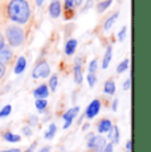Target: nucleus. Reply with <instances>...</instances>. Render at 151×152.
Segmentation results:
<instances>
[{"mask_svg":"<svg viewBox=\"0 0 151 152\" xmlns=\"http://www.w3.org/2000/svg\"><path fill=\"white\" fill-rule=\"evenodd\" d=\"M101 111V101L100 99H94L89 103V106L86 107L85 111V118L86 119H93L98 115V113Z\"/></svg>","mask_w":151,"mask_h":152,"instance_id":"nucleus-5","label":"nucleus"},{"mask_svg":"<svg viewBox=\"0 0 151 152\" xmlns=\"http://www.w3.org/2000/svg\"><path fill=\"white\" fill-rule=\"evenodd\" d=\"M103 93L109 95H113L115 93V83L113 80H109L105 82V85H103Z\"/></svg>","mask_w":151,"mask_h":152,"instance_id":"nucleus-17","label":"nucleus"},{"mask_svg":"<svg viewBox=\"0 0 151 152\" xmlns=\"http://www.w3.org/2000/svg\"><path fill=\"white\" fill-rule=\"evenodd\" d=\"M74 82L77 85H80L84 80L82 75V57H77L74 62Z\"/></svg>","mask_w":151,"mask_h":152,"instance_id":"nucleus-7","label":"nucleus"},{"mask_svg":"<svg viewBox=\"0 0 151 152\" xmlns=\"http://www.w3.org/2000/svg\"><path fill=\"white\" fill-rule=\"evenodd\" d=\"M126 32H127V27L125 25V27H122L121 31L118 32V40H119V41H123L125 40V37H126Z\"/></svg>","mask_w":151,"mask_h":152,"instance_id":"nucleus-27","label":"nucleus"},{"mask_svg":"<svg viewBox=\"0 0 151 152\" xmlns=\"http://www.w3.org/2000/svg\"><path fill=\"white\" fill-rule=\"evenodd\" d=\"M82 4V0H74V5H81Z\"/></svg>","mask_w":151,"mask_h":152,"instance_id":"nucleus-41","label":"nucleus"},{"mask_svg":"<svg viewBox=\"0 0 151 152\" xmlns=\"http://www.w3.org/2000/svg\"><path fill=\"white\" fill-rule=\"evenodd\" d=\"M107 134H109L107 138L111 140L110 143H113V144H118V143H119V128H118L117 126H113L111 130H110Z\"/></svg>","mask_w":151,"mask_h":152,"instance_id":"nucleus-13","label":"nucleus"},{"mask_svg":"<svg viewBox=\"0 0 151 152\" xmlns=\"http://www.w3.org/2000/svg\"><path fill=\"white\" fill-rule=\"evenodd\" d=\"M4 46H5V40H4V37H3V34L0 33V50H1Z\"/></svg>","mask_w":151,"mask_h":152,"instance_id":"nucleus-35","label":"nucleus"},{"mask_svg":"<svg viewBox=\"0 0 151 152\" xmlns=\"http://www.w3.org/2000/svg\"><path fill=\"white\" fill-rule=\"evenodd\" d=\"M113 127V123L110 119H101L100 123L97 124V130L100 134H107Z\"/></svg>","mask_w":151,"mask_h":152,"instance_id":"nucleus-12","label":"nucleus"},{"mask_svg":"<svg viewBox=\"0 0 151 152\" xmlns=\"http://www.w3.org/2000/svg\"><path fill=\"white\" fill-rule=\"evenodd\" d=\"M97 68H98L97 60H92L90 64H89V66H88V72L90 73V74H94V73L97 72Z\"/></svg>","mask_w":151,"mask_h":152,"instance_id":"nucleus-25","label":"nucleus"},{"mask_svg":"<svg viewBox=\"0 0 151 152\" xmlns=\"http://www.w3.org/2000/svg\"><path fill=\"white\" fill-rule=\"evenodd\" d=\"M86 80H88V83H89L90 87H93L95 85V82H97V77H95V74H90V73L86 75Z\"/></svg>","mask_w":151,"mask_h":152,"instance_id":"nucleus-26","label":"nucleus"},{"mask_svg":"<svg viewBox=\"0 0 151 152\" xmlns=\"http://www.w3.org/2000/svg\"><path fill=\"white\" fill-rule=\"evenodd\" d=\"M78 113H80V107L78 106H74V107H72V109L66 110V113L62 115L64 121H65V123H64V130L70 127L72 122H73V119L78 115Z\"/></svg>","mask_w":151,"mask_h":152,"instance_id":"nucleus-6","label":"nucleus"},{"mask_svg":"<svg viewBox=\"0 0 151 152\" xmlns=\"http://www.w3.org/2000/svg\"><path fill=\"white\" fill-rule=\"evenodd\" d=\"M106 139L101 135H93L88 140V147L93 152H103V148L106 147Z\"/></svg>","mask_w":151,"mask_h":152,"instance_id":"nucleus-3","label":"nucleus"},{"mask_svg":"<svg viewBox=\"0 0 151 152\" xmlns=\"http://www.w3.org/2000/svg\"><path fill=\"white\" fill-rule=\"evenodd\" d=\"M111 3H113V0H102L101 3H98V5H97V11H98L100 13L105 12L107 8H109L110 5H111Z\"/></svg>","mask_w":151,"mask_h":152,"instance_id":"nucleus-20","label":"nucleus"},{"mask_svg":"<svg viewBox=\"0 0 151 152\" xmlns=\"http://www.w3.org/2000/svg\"><path fill=\"white\" fill-rule=\"evenodd\" d=\"M92 4H93V0H88V1H86V8H90L92 7Z\"/></svg>","mask_w":151,"mask_h":152,"instance_id":"nucleus-40","label":"nucleus"},{"mask_svg":"<svg viewBox=\"0 0 151 152\" xmlns=\"http://www.w3.org/2000/svg\"><path fill=\"white\" fill-rule=\"evenodd\" d=\"M4 75H5V65L0 64V80H1Z\"/></svg>","mask_w":151,"mask_h":152,"instance_id":"nucleus-33","label":"nucleus"},{"mask_svg":"<svg viewBox=\"0 0 151 152\" xmlns=\"http://www.w3.org/2000/svg\"><path fill=\"white\" fill-rule=\"evenodd\" d=\"M39 152H51V147L49 145H46V147H44V148H41Z\"/></svg>","mask_w":151,"mask_h":152,"instance_id":"nucleus-39","label":"nucleus"},{"mask_svg":"<svg viewBox=\"0 0 151 152\" xmlns=\"http://www.w3.org/2000/svg\"><path fill=\"white\" fill-rule=\"evenodd\" d=\"M21 132L24 134L25 136H31L32 135V127H29V126H24V127L21 128Z\"/></svg>","mask_w":151,"mask_h":152,"instance_id":"nucleus-28","label":"nucleus"},{"mask_svg":"<svg viewBox=\"0 0 151 152\" xmlns=\"http://www.w3.org/2000/svg\"><path fill=\"white\" fill-rule=\"evenodd\" d=\"M43 3H44V0H36V4L39 5V7H40V5L43 4Z\"/></svg>","mask_w":151,"mask_h":152,"instance_id":"nucleus-42","label":"nucleus"},{"mask_svg":"<svg viewBox=\"0 0 151 152\" xmlns=\"http://www.w3.org/2000/svg\"><path fill=\"white\" fill-rule=\"evenodd\" d=\"M5 37H7L10 45L16 48V46H20L24 42L25 33L19 25H10L5 31Z\"/></svg>","mask_w":151,"mask_h":152,"instance_id":"nucleus-2","label":"nucleus"},{"mask_svg":"<svg viewBox=\"0 0 151 152\" xmlns=\"http://www.w3.org/2000/svg\"><path fill=\"white\" fill-rule=\"evenodd\" d=\"M77 45H78V42H77V40L76 39L68 40L66 44H65V54L66 56H72L76 52V49H77Z\"/></svg>","mask_w":151,"mask_h":152,"instance_id":"nucleus-14","label":"nucleus"},{"mask_svg":"<svg viewBox=\"0 0 151 152\" xmlns=\"http://www.w3.org/2000/svg\"><path fill=\"white\" fill-rule=\"evenodd\" d=\"M73 7H74V0H65L66 10H73Z\"/></svg>","mask_w":151,"mask_h":152,"instance_id":"nucleus-30","label":"nucleus"},{"mask_svg":"<svg viewBox=\"0 0 151 152\" xmlns=\"http://www.w3.org/2000/svg\"><path fill=\"white\" fill-rule=\"evenodd\" d=\"M130 86H131V77H129L123 83V90H129Z\"/></svg>","mask_w":151,"mask_h":152,"instance_id":"nucleus-31","label":"nucleus"},{"mask_svg":"<svg viewBox=\"0 0 151 152\" xmlns=\"http://www.w3.org/2000/svg\"><path fill=\"white\" fill-rule=\"evenodd\" d=\"M37 123H39V118L34 115H32L29 118V127H32V126H36Z\"/></svg>","mask_w":151,"mask_h":152,"instance_id":"nucleus-29","label":"nucleus"},{"mask_svg":"<svg viewBox=\"0 0 151 152\" xmlns=\"http://www.w3.org/2000/svg\"><path fill=\"white\" fill-rule=\"evenodd\" d=\"M56 131H57L56 124H54V123H51V124H49V127H48V130L45 131L44 138H45V139H52V138H54V135H56Z\"/></svg>","mask_w":151,"mask_h":152,"instance_id":"nucleus-19","label":"nucleus"},{"mask_svg":"<svg viewBox=\"0 0 151 152\" xmlns=\"http://www.w3.org/2000/svg\"><path fill=\"white\" fill-rule=\"evenodd\" d=\"M118 109V99H114V102H113V111H117Z\"/></svg>","mask_w":151,"mask_h":152,"instance_id":"nucleus-37","label":"nucleus"},{"mask_svg":"<svg viewBox=\"0 0 151 152\" xmlns=\"http://www.w3.org/2000/svg\"><path fill=\"white\" fill-rule=\"evenodd\" d=\"M49 15H51L53 19H57V17L61 15V3H60V0H52L51 5H49Z\"/></svg>","mask_w":151,"mask_h":152,"instance_id":"nucleus-10","label":"nucleus"},{"mask_svg":"<svg viewBox=\"0 0 151 152\" xmlns=\"http://www.w3.org/2000/svg\"><path fill=\"white\" fill-rule=\"evenodd\" d=\"M3 139L8 143H19L20 140H21V138H20L19 135H16V134H13V132H4L3 134Z\"/></svg>","mask_w":151,"mask_h":152,"instance_id":"nucleus-18","label":"nucleus"},{"mask_svg":"<svg viewBox=\"0 0 151 152\" xmlns=\"http://www.w3.org/2000/svg\"><path fill=\"white\" fill-rule=\"evenodd\" d=\"M113 151H114V144H113V143L106 144V147L103 148V152H113Z\"/></svg>","mask_w":151,"mask_h":152,"instance_id":"nucleus-32","label":"nucleus"},{"mask_svg":"<svg viewBox=\"0 0 151 152\" xmlns=\"http://www.w3.org/2000/svg\"><path fill=\"white\" fill-rule=\"evenodd\" d=\"M129 64H130L129 58H125V60L122 61L121 64H118V66H117V73H118V74H119V73L126 72V70L129 69Z\"/></svg>","mask_w":151,"mask_h":152,"instance_id":"nucleus-22","label":"nucleus"},{"mask_svg":"<svg viewBox=\"0 0 151 152\" xmlns=\"http://www.w3.org/2000/svg\"><path fill=\"white\" fill-rule=\"evenodd\" d=\"M7 12L13 23L25 24L31 19V5L27 0H11Z\"/></svg>","mask_w":151,"mask_h":152,"instance_id":"nucleus-1","label":"nucleus"},{"mask_svg":"<svg viewBox=\"0 0 151 152\" xmlns=\"http://www.w3.org/2000/svg\"><path fill=\"white\" fill-rule=\"evenodd\" d=\"M0 152H21L19 148H11V150H4V151H0Z\"/></svg>","mask_w":151,"mask_h":152,"instance_id":"nucleus-38","label":"nucleus"},{"mask_svg":"<svg viewBox=\"0 0 151 152\" xmlns=\"http://www.w3.org/2000/svg\"><path fill=\"white\" fill-rule=\"evenodd\" d=\"M11 111H12V106H11V104H5V106L0 110V118H7L11 114Z\"/></svg>","mask_w":151,"mask_h":152,"instance_id":"nucleus-24","label":"nucleus"},{"mask_svg":"<svg viewBox=\"0 0 151 152\" xmlns=\"http://www.w3.org/2000/svg\"><path fill=\"white\" fill-rule=\"evenodd\" d=\"M34 106H36V109L40 111V113H43L46 106H48V102H46V99H36V102H34Z\"/></svg>","mask_w":151,"mask_h":152,"instance_id":"nucleus-23","label":"nucleus"},{"mask_svg":"<svg viewBox=\"0 0 151 152\" xmlns=\"http://www.w3.org/2000/svg\"><path fill=\"white\" fill-rule=\"evenodd\" d=\"M49 74H51V66H49V64L46 61L39 62L33 68V72H32V77L34 80H37V78H46L49 77Z\"/></svg>","mask_w":151,"mask_h":152,"instance_id":"nucleus-4","label":"nucleus"},{"mask_svg":"<svg viewBox=\"0 0 151 152\" xmlns=\"http://www.w3.org/2000/svg\"><path fill=\"white\" fill-rule=\"evenodd\" d=\"M25 69H27V58L24 56H20L15 64L13 72H15V74H21V73H24Z\"/></svg>","mask_w":151,"mask_h":152,"instance_id":"nucleus-11","label":"nucleus"},{"mask_svg":"<svg viewBox=\"0 0 151 152\" xmlns=\"http://www.w3.org/2000/svg\"><path fill=\"white\" fill-rule=\"evenodd\" d=\"M57 85H59V77H57V74L51 75V78H49V86H48V89H51L52 91H56Z\"/></svg>","mask_w":151,"mask_h":152,"instance_id":"nucleus-21","label":"nucleus"},{"mask_svg":"<svg viewBox=\"0 0 151 152\" xmlns=\"http://www.w3.org/2000/svg\"><path fill=\"white\" fill-rule=\"evenodd\" d=\"M131 150H133V142H131V139H130L126 142V151H131Z\"/></svg>","mask_w":151,"mask_h":152,"instance_id":"nucleus-34","label":"nucleus"},{"mask_svg":"<svg viewBox=\"0 0 151 152\" xmlns=\"http://www.w3.org/2000/svg\"><path fill=\"white\" fill-rule=\"evenodd\" d=\"M126 152H131V151H126Z\"/></svg>","mask_w":151,"mask_h":152,"instance_id":"nucleus-43","label":"nucleus"},{"mask_svg":"<svg viewBox=\"0 0 151 152\" xmlns=\"http://www.w3.org/2000/svg\"><path fill=\"white\" fill-rule=\"evenodd\" d=\"M48 95H49L48 85H40L33 90V97L36 99H46Z\"/></svg>","mask_w":151,"mask_h":152,"instance_id":"nucleus-9","label":"nucleus"},{"mask_svg":"<svg viewBox=\"0 0 151 152\" xmlns=\"http://www.w3.org/2000/svg\"><path fill=\"white\" fill-rule=\"evenodd\" d=\"M36 145H37V142L32 143V144H31V147H29V148H28V150H27V151H25V152H33V151H34V148H36Z\"/></svg>","mask_w":151,"mask_h":152,"instance_id":"nucleus-36","label":"nucleus"},{"mask_svg":"<svg viewBox=\"0 0 151 152\" xmlns=\"http://www.w3.org/2000/svg\"><path fill=\"white\" fill-rule=\"evenodd\" d=\"M111 57H113V46L109 45L106 49L105 56H103V60H102V69H107L110 61H111Z\"/></svg>","mask_w":151,"mask_h":152,"instance_id":"nucleus-16","label":"nucleus"},{"mask_svg":"<svg viewBox=\"0 0 151 152\" xmlns=\"http://www.w3.org/2000/svg\"><path fill=\"white\" fill-rule=\"evenodd\" d=\"M12 57H13V52L11 50V48H8V46H4V48L0 50V64H3V65L10 64Z\"/></svg>","mask_w":151,"mask_h":152,"instance_id":"nucleus-8","label":"nucleus"},{"mask_svg":"<svg viewBox=\"0 0 151 152\" xmlns=\"http://www.w3.org/2000/svg\"><path fill=\"white\" fill-rule=\"evenodd\" d=\"M119 17V11H117V12H114L111 15L110 17H107L106 19V21L103 23V29H105L106 32H109L110 29H111V27H113V24H114L115 21H117V19Z\"/></svg>","mask_w":151,"mask_h":152,"instance_id":"nucleus-15","label":"nucleus"}]
</instances>
